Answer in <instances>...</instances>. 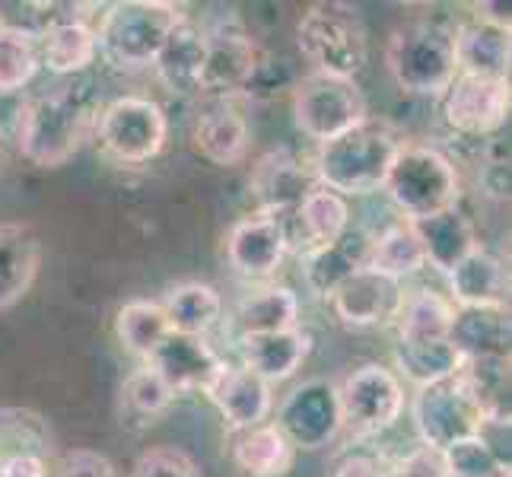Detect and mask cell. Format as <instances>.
Listing matches in <instances>:
<instances>
[{
	"label": "cell",
	"instance_id": "cell-16",
	"mask_svg": "<svg viewBox=\"0 0 512 477\" xmlns=\"http://www.w3.org/2000/svg\"><path fill=\"white\" fill-rule=\"evenodd\" d=\"M147 366L160 376L175 398L188 392H204L226 366V360L210 347L207 338H188V334L169 331V338L150 353Z\"/></svg>",
	"mask_w": 512,
	"mask_h": 477
},
{
	"label": "cell",
	"instance_id": "cell-13",
	"mask_svg": "<svg viewBox=\"0 0 512 477\" xmlns=\"http://www.w3.org/2000/svg\"><path fill=\"white\" fill-rule=\"evenodd\" d=\"M509 109H512L509 80L458 74L449 90L443 93L446 125L455 134L471 137V140L497 137L503 131V125H506Z\"/></svg>",
	"mask_w": 512,
	"mask_h": 477
},
{
	"label": "cell",
	"instance_id": "cell-40",
	"mask_svg": "<svg viewBox=\"0 0 512 477\" xmlns=\"http://www.w3.org/2000/svg\"><path fill=\"white\" fill-rule=\"evenodd\" d=\"M121 401H125V408L140 417V420H153L169 411V404L175 401V392L172 388L153 373L147 363H140L134 373L125 379L121 385Z\"/></svg>",
	"mask_w": 512,
	"mask_h": 477
},
{
	"label": "cell",
	"instance_id": "cell-39",
	"mask_svg": "<svg viewBox=\"0 0 512 477\" xmlns=\"http://www.w3.org/2000/svg\"><path fill=\"white\" fill-rule=\"evenodd\" d=\"M74 7L77 4H55V0H0V32L35 42L58 20L74 13Z\"/></svg>",
	"mask_w": 512,
	"mask_h": 477
},
{
	"label": "cell",
	"instance_id": "cell-38",
	"mask_svg": "<svg viewBox=\"0 0 512 477\" xmlns=\"http://www.w3.org/2000/svg\"><path fill=\"white\" fill-rule=\"evenodd\" d=\"M458 376L481 401L487 417H509V357H471L462 360Z\"/></svg>",
	"mask_w": 512,
	"mask_h": 477
},
{
	"label": "cell",
	"instance_id": "cell-11",
	"mask_svg": "<svg viewBox=\"0 0 512 477\" xmlns=\"http://www.w3.org/2000/svg\"><path fill=\"white\" fill-rule=\"evenodd\" d=\"M264 51L255 35L239 20H220L204 29V70L201 99H236L245 96L255 80Z\"/></svg>",
	"mask_w": 512,
	"mask_h": 477
},
{
	"label": "cell",
	"instance_id": "cell-41",
	"mask_svg": "<svg viewBox=\"0 0 512 477\" xmlns=\"http://www.w3.org/2000/svg\"><path fill=\"white\" fill-rule=\"evenodd\" d=\"M439 455H443L446 477H509V465L481 436L455 443Z\"/></svg>",
	"mask_w": 512,
	"mask_h": 477
},
{
	"label": "cell",
	"instance_id": "cell-6",
	"mask_svg": "<svg viewBox=\"0 0 512 477\" xmlns=\"http://www.w3.org/2000/svg\"><path fill=\"white\" fill-rule=\"evenodd\" d=\"M296 45L312 64V74L357 80L369 45L357 13L341 4H312L296 23Z\"/></svg>",
	"mask_w": 512,
	"mask_h": 477
},
{
	"label": "cell",
	"instance_id": "cell-14",
	"mask_svg": "<svg viewBox=\"0 0 512 477\" xmlns=\"http://www.w3.org/2000/svg\"><path fill=\"white\" fill-rule=\"evenodd\" d=\"M290 255L287 226L280 214L255 210L226 233V261L245 280H268Z\"/></svg>",
	"mask_w": 512,
	"mask_h": 477
},
{
	"label": "cell",
	"instance_id": "cell-4",
	"mask_svg": "<svg viewBox=\"0 0 512 477\" xmlns=\"http://www.w3.org/2000/svg\"><path fill=\"white\" fill-rule=\"evenodd\" d=\"M385 67L401 93L443 99L458 77L455 26L439 20L404 23L385 45Z\"/></svg>",
	"mask_w": 512,
	"mask_h": 477
},
{
	"label": "cell",
	"instance_id": "cell-43",
	"mask_svg": "<svg viewBox=\"0 0 512 477\" xmlns=\"http://www.w3.org/2000/svg\"><path fill=\"white\" fill-rule=\"evenodd\" d=\"M131 477H201L194 458L179 446H153L137 455Z\"/></svg>",
	"mask_w": 512,
	"mask_h": 477
},
{
	"label": "cell",
	"instance_id": "cell-32",
	"mask_svg": "<svg viewBox=\"0 0 512 477\" xmlns=\"http://www.w3.org/2000/svg\"><path fill=\"white\" fill-rule=\"evenodd\" d=\"M233 322L239 338H258V334L299 328V296L284 284H268L242 299L236 306Z\"/></svg>",
	"mask_w": 512,
	"mask_h": 477
},
{
	"label": "cell",
	"instance_id": "cell-17",
	"mask_svg": "<svg viewBox=\"0 0 512 477\" xmlns=\"http://www.w3.org/2000/svg\"><path fill=\"white\" fill-rule=\"evenodd\" d=\"M249 140V121H245L236 99H204L191 125V144L207 163L239 166L249 153Z\"/></svg>",
	"mask_w": 512,
	"mask_h": 477
},
{
	"label": "cell",
	"instance_id": "cell-9",
	"mask_svg": "<svg viewBox=\"0 0 512 477\" xmlns=\"http://www.w3.org/2000/svg\"><path fill=\"white\" fill-rule=\"evenodd\" d=\"M366 112V99L360 93L357 80L309 74L299 77L293 86V121L315 144L341 137L344 131L357 128Z\"/></svg>",
	"mask_w": 512,
	"mask_h": 477
},
{
	"label": "cell",
	"instance_id": "cell-35",
	"mask_svg": "<svg viewBox=\"0 0 512 477\" xmlns=\"http://www.w3.org/2000/svg\"><path fill=\"white\" fill-rule=\"evenodd\" d=\"M369 268L401 280L414 277L427 268V258H423V245L417 239V229L408 220H395L392 226H385L382 233L373 236V252H369Z\"/></svg>",
	"mask_w": 512,
	"mask_h": 477
},
{
	"label": "cell",
	"instance_id": "cell-42",
	"mask_svg": "<svg viewBox=\"0 0 512 477\" xmlns=\"http://www.w3.org/2000/svg\"><path fill=\"white\" fill-rule=\"evenodd\" d=\"M39 74V51L35 42L20 35L0 32V96L20 93Z\"/></svg>",
	"mask_w": 512,
	"mask_h": 477
},
{
	"label": "cell",
	"instance_id": "cell-28",
	"mask_svg": "<svg viewBox=\"0 0 512 477\" xmlns=\"http://www.w3.org/2000/svg\"><path fill=\"white\" fill-rule=\"evenodd\" d=\"M417 239L423 245V258L427 268H436L449 274L458 261L478 249V233H474L471 220L458 207H449L443 214H433L427 220H417Z\"/></svg>",
	"mask_w": 512,
	"mask_h": 477
},
{
	"label": "cell",
	"instance_id": "cell-20",
	"mask_svg": "<svg viewBox=\"0 0 512 477\" xmlns=\"http://www.w3.org/2000/svg\"><path fill=\"white\" fill-rule=\"evenodd\" d=\"M284 226H287V239L290 249L299 245L306 252L322 249V245L338 242L347 229H350V204L341 194H334L322 185H315L303 201L293 210H284Z\"/></svg>",
	"mask_w": 512,
	"mask_h": 477
},
{
	"label": "cell",
	"instance_id": "cell-37",
	"mask_svg": "<svg viewBox=\"0 0 512 477\" xmlns=\"http://www.w3.org/2000/svg\"><path fill=\"white\" fill-rule=\"evenodd\" d=\"M398 379H408L411 385L423 388L433 382L452 379L462 366V353L452 347V341H430V344H404L395 347Z\"/></svg>",
	"mask_w": 512,
	"mask_h": 477
},
{
	"label": "cell",
	"instance_id": "cell-5",
	"mask_svg": "<svg viewBox=\"0 0 512 477\" xmlns=\"http://www.w3.org/2000/svg\"><path fill=\"white\" fill-rule=\"evenodd\" d=\"M382 191L395 204L401 220L417 223L433 214H443L449 207H458L462 179H458L455 163L443 150L423 144H401L392 166H388Z\"/></svg>",
	"mask_w": 512,
	"mask_h": 477
},
{
	"label": "cell",
	"instance_id": "cell-21",
	"mask_svg": "<svg viewBox=\"0 0 512 477\" xmlns=\"http://www.w3.org/2000/svg\"><path fill=\"white\" fill-rule=\"evenodd\" d=\"M373 236L376 233H369V229H363V226H350L338 242L306 252V258H303V280H306L309 293L328 299L334 290L344 284L347 277H353L357 271L369 268Z\"/></svg>",
	"mask_w": 512,
	"mask_h": 477
},
{
	"label": "cell",
	"instance_id": "cell-19",
	"mask_svg": "<svg viewBox=\"0 0 512 477\" xmlns=\"http://www.w3.org/2000/svg\"><path fill=\"white\" fill-rule=\"evenodd\" d=\"M249 185L258 201V210L284 214V210H293L315 188V175L303 156L280 147V150L264 153L252 166Z\"/></svg>",
	"mask_w": 512,
	"mask_h": 477
},
{
	"label": "cell",
	"instance_id": "cell-26",
	"mask_svg": "<svg viewBox=\"0 0 512 477\" xmlns=\"http://www.w3.org/2000/svg\"><path fill=\"white\" fill-rule=\"evenodd\" d=\"M156 80L172 96H201V70H204V29L188 16L175 26L153 61Z\"/></svg>",
	"mask_w": 512,
	"mask_h": 477
},
{
	"label": "cell",
	"instance_id": "cell-22",
	"mask_svg": "<svg viewBox=\"0 0 512 477\" xmlns=\"http://www.w3.org/2000/svg\"><path fill=\"white\" fill-rule=\"evenodd\" d=\"M74 13L58 20L48 32L35 39V51H39V67H45L55 77H74L83 74L86 67L96 64L99 48H96V29L83 13Z\"/></svg>",
	"mask_w": 512,
	"mask_h": 477
},
{
	"label": "cell",
	"instance_id": "cell-15",
	"mask_svg": "<svg viewBox=\"0 0 512 477\" xmlns=\"http://www.w3.org/2000/svg\"><path fill=\"white\" fill-rule=\"evenodd\" d=\"M404 290L401 280L385 277L373 268H363L353 277H347L344 284L328 296V303L334 315L341 318V325L347 328H385L398 322V312L404 306Z\"/></svg>",
	"mask_w": 512,
	"mask_h": 477
},
{
	"label": "cell",
	"instance_id": "cell-45",
	"mask_svg": "<svg viewBox=\"0 0 512 477\" xmlns=\"http://www.w3.org/2000/svg\"><path fill=\"white\" fill-rule=\"evenodd\" d=\"M388 477H446L443 455L427 446H417L414 452L404 455L395 468H388Z\"/></svg>",
	"mask_w": 512,
	"mask_h": 477
},
{
	"label": "cell",
	"instance_id": "cell-46",
	"mask_svg": "<svg viewBox=\"0 0 512 477\" xmlns=\"http://www.w3.org/2000/svg\"><path fill=\"white\" fill-rule=\"evenodd\" d=\"M331 477H388V468L379 462L376 455L366 452H350L344 455Z\"/></svg>",
	"mask_w": 512,
	"mask_h": 477
},
{
	"label": "cell",
	"instance_id": "cell-48",
	"mask_svg": "<svg viewBox=\"0 0 512 477\" xmlns=\"http://www.w3.org/2000/svg\"><path fill=\"white\" fill-rule=\"evenodd\" d=\"M474 10H478V13H474V20L490 23L497 29H509V7H503V4H478Z\"/></svg>",
	"mask_w": 512,
	"mask_h": 477
},
{
	"label": "cell",
	"instance_id": "cell-27",
	"mask_svg": "<svg viewBox=\"0 0 512 477\" xmlns=\"http://www.w3.org/2000/svg\"><path fill=\"white\" fill-rule=\"evenodd\" d=\"M455 51H458V74L509 80V61H512L509 29H497L481 20L462 23L455 26Z\"/></svg>",
	"mask_w": 512,
	"mask_h": 477
},
{
	"label": "cell",
	"instance_id": "cell-7",
	"mask_svg": "<svg viewBox=\"0 0 512 477\" xmlns=\"http://www.w3.org/2000/svg\"><path fill=\"white\" fill-rule=\"evenodd\" d=\"M96 144L118 166H144L169 140L166 109L150 96H118L96 115Z\"/></svg>",
	"mask_w": 512,
	"mask_h": 477
},
{
	"label": "cell",
	"instance_id": "cell-18",
	"mask_svg": "<svg viewBox=\"0 0 512 477\" xmlns=\"http://www.w3.org/2000/svg\"><path fill=\"white\" fill-rule=\"evenodd\" d=\"M204 395L233 430H252L274 414V388L245 366L226 363L217 379L204 388Z\"/></svg>",
	"mask_w": 512,
	"mask_h": 477
},
{
	"label": "cell",
	"instance_id": "cell-8",
	"mask_svg": "<svg viewBox=\"0 0 512 477\" xmlns=\"http://www.w3.org/2000/svg\"><path fill=\"white\" fill-rule=\"evenodd\" d=\"M411 417L420 446L433 452H446L455 443L481 436L487 423V411L458 373L452 379L417 388V395L411 398Z\"/></svg>",
	"mask_w": 512,
	"mask_h": 477
},
{
	"label": "cell",
	"instance_id": "cell-24",
	"mask_svg": "<svg viewBox=\"0 0 512 477\" xmlns=\"http://www.w3.org/2000/svg\"><path fill=\"white\" fill-rule=\"evenodd\" d=\"M449 277V299L455 309H484V306H506L509 296V271L506 264L478 245L471 255H465Z\"/></svg>",
	"mask_w": 512,
	"mask_h": 477
},
{
	"label": "cell",
	"instance_id": "cell-47",
	"mask_svg": "<svg viewBox=\"0 0 512 477\" xmlns=\"http://www.w3.org/2000/svg\"><path fill=\"white\" fill-rule=\"evenodd\" d=\"M0 477H48V462H42V458H10V462H0Z\"/></svg>",
	"mask_w": 512,
	"mask_h": 477
},
{
	"label": "cell",
	"instance_id": "cell-30",
	"mask_svg": "<svg viewBox=\"0 0 512 477\" xmlns=\"http://www.w3.org/2000/svg\"><path fill=\"white\" fill-rule=\"evenodd\" d=\"M233 462L245 477H287L296 465V449L277 423L268 420L252 430H236Z\"/></svg>",
	"mask_w": 512,
	"mask_h": 477
},
{
	"label": "cell",
	"instance_id": "cell-33",
	"mask_svg": "<svg viewBox=\"0 0 512 477\" xmlns=\"http://www.w3.org/2000/svg\"><path fill=\"white\" fill-rule=\"evenodd\" d=\"M455 322V303L446 293H436L430 287L414 290L404 296V306L398 312V341L404 344H430L449 341V331Z\"/></svg>",
	"mask_w": 512,
	"mask_h": 477
},
{
	"label": "cell",
	"instance_id": "cell-36",
	"mask_svg": "<svg viewBox=\"0 0 512 477\" xmlns=\"http://www.w3.org/2000/svg\"><path fill=\"white\" fill-rule=\"evenodd\" d=\"M115 334L131 357L147 363L150 353L169 338V322L163 306L156 299H131L115 315Z\"/></svg>",
	"mask_w": 512,
	"mask_h": 477
},
{
	"label": "cell",
	"instance_id": "cell-25",
	"mask_svg": "<svg viewBox=\"0 0 512 477\" xmlns=\"http://www.w3.org/2000/svg\"><path fill=\"white\" fill-rule=\"evenodd\" d=\"M309 347H312V338L303 328L258 334V338H239L242 366L249 369V373H255L261 382H268L271 388L293 379L299 369H303Z\"/></svg>",
	"mask_w": 512,
	"mask_h": 477
},
{
	"label": "cell",
	"instance_id": "cell-2",
	"mask_svg": "<svg viewBox=\"0 0 512 477\" xmlns=\"http://www.w3.org/2000/svg\"><path fill=\"white\" fill-rule=\"evenodd\" d=\"M404 140L382 118H363L357 128L341 137L325 140L309 159L315 185H322L341 198H360L382 188L388 166Z\"/></svg>",
	"mask_w": 512,
	"mask_h": 477
},
{
	"label": "cell",
	"instance_id": "cell-29",
	"mask_svg": "<svg viewBox=\"0 0 512 477\" xmlns=\"http://www.w3.org/2000/svg\"><path fill=\"white\" fill-rule=\"evenodd\" d=\"M166 312L169 331L188 334V338H207L223 318V296L217 287L201 284V280H185L166 290L160 299Z\"/></svg>",
	"mask_w": 512,
	"mask_h": 477
},
{
	"label": "cell",
	"instance_id": "cell-44",
	"mask_svg": "<svg viewBox=\"0 0 512 477\" xmlns=\"http://www.w3.org/2000/svg\"><path fill=\"white\" fill-rule=\"evenodd\" d=\"M58 477H118V468L99 449H70L61 455Z\"/></svg>",
	"mask_w": 512,
	"mask_h": 477
},
{
	"label": "cell",
	"instance_id": "cell-23",
	"mask_svg": "<svg viewBox=\"0 0 512 477\" xmlns=\"http://www.w3.org/2000/svg\"><path fill=\"white\" fill-rule=\"evenodd\" d=\"M42 268V239L29 223H0V312L13 309L32 290Z\"/></svg>",
	"mask_w": 512,
	"mask_h": 477
},
{
	"label": "cell",
	"instance_id": "cell-1",
	"mask_svg": "<svg viewBox=\"0 0 512 477\" xmlns=\"http://www.w3.org/2000/svg\"><path fill=\"white\" fill-rule=\"evenodd\" d=\"M99 102L90 83L58 86L32 96L16 115V147L39 169H58L74 156L96 128Z\"/></svg>",
	"mask_w": 512,
	"mask_h": 477
},
{
	"label": "cell",
	"instance_id": "cell-31",
	"mask_svg": "<svg viewBox=\"0 0 512 477\" xmlns=\"http://www.w3.org/2000/svg\"><path fill=\"white\" fill-rule=\"evenodd\" d=\"M449 341L462 353V360L509 357V309L506 306L455 309Z\"/></svg>",
	"mask_w": 512,
	"mask_h": 477
},
{
	"label": "cell",
	"instance_id": "cell-12",
	"mask_svg": "<svg viewBox=\"0 0 512 477\" xmlns=\"http://www.w3.org/2000/svg\"><path fill=\"white\" fill-rule=\"evenodd\" d=\"M277 430L290 439L299 452H319L341 436V401L338 385L328 379H306L284 395L277 404Z\"/></svg>",
	"mask_w": 512,
	"mask_h": 477
},
{
	"label": "cell",
	"instance_id": "cell-3",
	"mask_svg": "<svg viewBox=\"0 0 512 477\" xmlns=\"http://www.w3.org/2000/svg\"><path fill=\"white\" fill-rule=\"evenodd\" d=\"M185 20V10L166 0H118L99 16L96 48L99 58L121 74L153 67L166 35Z\"/></svg>",
	"mask_w": 512,
	"mask_h": 477
},
{
	"label": "cell",
	"instance_id": "cell-34",
	"mask_svg": "<svg viewBox=\"0 0 512 477\" xmlns=\"http://www.w3.org/2000/svg\"><path fill=\"white\" fill-rule=\"evenodd\" d=\"M10 458H42L51 465L55 436L39 411L0 408V462H10Z\"/></svg>",
	"mask_w": 512,
	"mask_h": 477
},
{
	"label": "cell",
	"instance_id": "cell-10",
	"mask_svg": "<svg viewBox=\"0 0 512 477\" xmlns=\"http://www.w3.org/2000/svg\"><path fill=\"white\" fill-rule=\"evenodd\" d=\"M338 401L344 430H353L357 436H379L392 430L408 408L404 382L395 369L379 363H366L347 373L338 385Z\"/></svg>",
	"mask_w": 512,
	"mask_h": 477
}]
</instances>
